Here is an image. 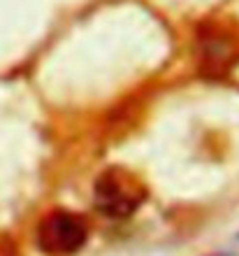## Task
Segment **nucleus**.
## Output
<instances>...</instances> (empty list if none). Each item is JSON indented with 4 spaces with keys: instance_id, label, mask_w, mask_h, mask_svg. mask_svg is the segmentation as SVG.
Segmentation results:
<instances>
[{
    "instance_id": "nucleus-2",
    "label": "nucleus",
    "mask_w": 239,
    "mask_h": 256,
    "mask_svg": "<svg viewBox=\"0 0 239 256\" xmlns=\"http://www.w3.org/2000/svg\"><path fill=\"white\" fill-rule=\"evenodd\" d=\"M37 247L47 256H72L86 244L88 222L70 210H51L37 224Z\"/></svg>"
},
{
    "instance_id": "nucleus-4",
    "label": "nucleus",
    "mask_w": 239,
    "mask_h": 256,
    "mask_svg": "<svg viewBox=\"0 0 239 256\" xmlns=\"http://www.w3.org/2000/svg\"><path fill=\"white\" fill-rule=\"evenodd\" d=\"M0 256H19L16 242L9 236H0Z\"/></svg>"
},
{
    "instance_id": "nucleus-1",
    "label": "nucleus",
    "mask_w": 239,
    "mask_h": 256,
    "mask_svg": "<svg viewBox=\"0 0 239 256\" xmlns=\"http://www.w3.org/2000/svg\"><path fill=\"white\" fill-rule=\"evenodd\" d=\"M95 208L109 219H128L146 200V186L140 177L126 168H107L95 180Z\"/></svg>"
},
{
    "instance_id": "nucleus-3",
    "label": "nucleus",
    "mask_w": 239,
    "mask_h": 256,
    "mask_svg": "<svg viewBox=\"0 0 239 256\" xmlns=\"http://www.w3.org/2000/svg\"><path fill=\"white\" fill-rule=\"evenodd\" d=\"M198 54L205 74H226L239 61V26L233 21L205 24L198 35Z\"/></svg>"
}]
</instances>
